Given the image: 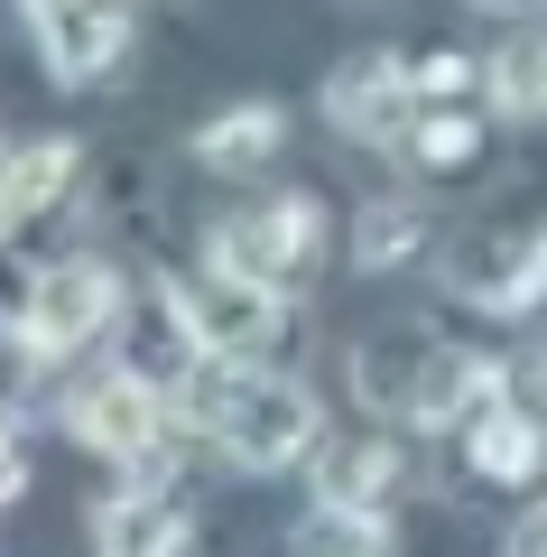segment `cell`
Returning <instances> with one entry per match:
<instances>
[{"label":"cell","instance_id":"obj_23","mask_svg":"<svg viewBox=\"0 0 547 557\" xmlns=\"http://www.w3.org/2000/svg\"><path fill=\"white\" fill-rule=\"evenodd\" d=\"M28 335H20V325H0V409H10V399H20V381H28Z\"/></svg>","mask_w":547,"mask_h":557},{"label":"cell","instance_id":"obj_21","mask_svg":"<svg viewBox=\"0 0 547 557\" xmlns=\"http://www.w3.org/2000/svg\"><path fill=\"white\" fill-rule=\"evenodd\" d=\"M464 75H473L464 57H418V94H427V102H455V94H464Z\"/></svg>","mask_w":547,"mask_h":557},{"label":"cell","instance_id":"obj_14","mask_svg":"<svg viewBox=\"0 0 547 557\" xmlns=\"http://www.w3.org/2000/svg\"><path fill=\"white\" fill-rule=\"evenodd\" d=\"M390 483H399V446L390 437H315V502L372 511V502H390Z\"/></svg>","mask_w":547,"mask_h":557},{"label":"cell","instance_id":"obj_13","mask_svg":"<svg viewBox=\"0 0 547 557\" xmlns=\"http://www.w3.org/2000/svg\"><path fill=\"white\" fill-rule=\"evenodd\" d=\"M427 354H436V335H427V325H390V335H362V354H352V391L372 399V409L409 418V399H418V372H427Z\"/></svg>","mask_w":547,"mask_h":557},{"label":"cell","instance_id":"obj_24","mask_svg":"<svg viewBox=\"0 0 547 557\" xmlns=\"http://www.w3.org/2000/svg\"><path fill=\"white\" fill-rule=\"evenodd\" d=\"M20 483H28V465H20V446L0 437V511H10V502H20Z\"/></svg>","mask_w":547,"mask_h":557},{"label":"cell","instance_id":"obj_12","mask_svg":"<svg viewBox=\"0 0 547 557\" xmlns=\"http://www.w3.org/2000/svg\"><path fill=\"white\" fill-rule=\"evenodd\" d=\"M75 186V139L65 131H38V139H20L10 159H0V233H20V223H38L47 205Z\"/></svg>","mask_w":547,"mask_h":557},{"label":"cell","instance_id":"obj_19","mask_svg":"<svg viewBox=\"0 0 547 557\" xmlns=\"http://www.w3.org/2000/svg\"><path fill=\"white\" fill-rule=\"evenodd\" d=\"M418 242H427V205H362V242H352V260L362 270H390V260H409Z\"/></svg>","mask_w":547,"mask_h":557},{"label":"cell","instance_id":"obj_9","mask_svg":"<svg viewBox=\"0 0 547 557\" xmlns=\"http://www.w3.org/2000/svg\"><path fill=\"white\" fill-rule=\"evenodd\" d=\"M176 548H186V502L176 493L130 483L94 511V557H176Z\"/></svg>","mask_w":547,"mask_h":557},{"label":"cell","instance_id":"obj_22","mask_svg":"<svg viewBox=\"0 0 547 557\" xmlns=\"http://www.w3.org/2000/svg\"><path fill=\"white\" fill-rule=\"evenodd\" d=\"M501 557H547V493L529 502L520 520H510V539H501Z\"/></svg>","mask_w":547,"mask_h":557},{"label":"cell","instance_id":"obj_6","mask_svg":"<svg viewBox=\"0 0 547 557\" xmlns=\"http://www.w3.org/2000/svg\"><path fill=\"white\" fill-rule=\"evenodd\" d=\"M418 112H427V94H418V65H399V57H352V65H334V84H325V121L344 139H362V149L409 139Z\"/></svg>","mask_w":547,"mask_h":557},{"label":"cell","instance_id":"obj_20","mask_svg":"<svg viewBox=\"0 0 547 557\" xmlns=\"http://www.w3.org/2000/svg\"><path fill=\"white\" fill-rule=\"evenodd\" d=\"M501 391L547 428V344H538V354H520V362H501Z\"/></svg>","mask_w":547,"mask_h":557},{"label":"cell","instance_id":"obj_8","mask_svg":"<svg viewBox=\"0 0 547 557\" xmlns=\"http://www.w3.org/2000/svg\"><path fill=\"white\" fill-rule=\"evenodd\" d=\"M315 251V196H270V205H241L233 223L214 233V260L223 270H241V278H288L297 260Z\"/></svg>","mask_w":547,"mask_h":557},{"label":"cell","instance_id":"obj_18","mask_svg":"<svg viewBox=\"0 0 547 557\" xmlns=\"http://www.w3.org/2000/svg\"><path fill=\"white\" fill-rule=\"evenodd\" d=\"M409 159L427 168V177H455V168L483 159V121H473V112H446V102H427V112L409 121Z\"/></svg>","mask_w":547,"mask_h":557},{"label":"cell","instance_id":"obj_5","mask_svg":"<svg viewBox=\"0 0 547 557\" xmlns=\"http://www.w3.org/2000/svg\"><path fill=\"white\" fill-rule=\"evenodd\" d=\"M65 428H75L94 456H112V465H149L158 446H167V399H158V381L139 372H94L75 399H65Z\"/></svg>","mask_w":547,"mask_h":557},{"label":"cell","instance_id":"obj_16","mask_svg":"<svg viewBox=\"0 0 547 557\" xmlns=\"http://www.w3.org/2000/svg\"><path fill=\"white\" fill-rule=\"evenodd\" d=\"M278 131H288V112L278 102H241V112H214L196 131V159L204 168H260L278 149Z\"/></svg>","mask_w":547,"mask_h":557},{"label":"cell","instance_id":"obj_7","mask_svg":"<svg viewBox=\"0 0 547 557\" xmlns=\"http://www.w3.org/2000/svg\"><path fill=\"white\" fill-rule=\"evenodd\" d=\"M20 10H28V28H38L57 84L112 75V57L130 47V0H20Z\"/></svg>","mask_w":547,"mask_h":557},{"label":"cell","instance_id":"obj_2","mask_svg":"<svg viewBox=\"0 0 547 557\" xmlns=\"http://www.w3.org/2000/svg\"><path fill=\"white\" fill-rule=\"evenodd\" d=\"M176 288V317L196 335L204 362H270V344L288 335V307H278L270 278H241V270H196V278H167Z\"/></svg>","mask_w":547,"mask_h":557},{"label":"cell","instance_id":"obj_1","mask_svg":"<svg viewBox=\"0 0 547 557\" xmlns=\"http://www.w3.org/2000/svg\"><path fill=\"white\" fill-rule=\"evenodd\" d=\"M196 418L241 474H288V465L315 456V437H325L315 399L297 391L288 372H270V362H214V372L196 381Z\"/></svg>","mask_w":547,"mask_h":557},{"label":"cell","instance_id":"obj_25","mask_svg":"<svg viewBox=\"0 0 547 557\" xmlns=\"http://www.w3.org/2000/svg\"><path fill=\"white\" fill-rule=\"evenodd\" d=\"M483 10H520V0H483Z\"/></svg>","mask_w":547,"mask_h":557},{"label":"cell","instance_id":"obj_11","mask_svg":"<svg viewBox=\"0 0 547 557\" xmlns=\"http://www.w3.org/2000/svg\"><path fill=\"white\" fill-rule=\"evenodd\" d=\"M538 456H547V428H538L510 391L483 399V409L464 418V465H473L483 483H529V474H538Z\"/></svg>","mask_w":547,"mask_h":557},{"label":"cell","instance_id":"obj_17","mask_svg":"<svg viewBox=\"0 0 547 557\" xmlns=\"http://www.w3.org/2000/svg\"><path fill=\"white\" fill-rule=\"evenodd\" d=\"M288 557H390V530L372 511H352V502H315L288 530Z\"/></svg>","mask_w":547,"mask_h":557},{"label":"cell","instance_id":"obj_10","mask_svg":"<svg viewBox=\"0 0 547 557\" xmlns=\"http://www.w3.org/2000/svg\"><path fill=\"white\" fill-rule=\"evenodd\" d=\"M483 399H501V362H483V354L436 335L427 372H418V399H409V428H464Z\"/></svg>","mask_w":547,"mask_h":557},{"label":"cell","instance_id":"obj_3","mask_svg":"<svg viewBox=\"0 0 547 557\" xmlns=\"http://www.w3.org/2000/svg\"><path fill=\"white\" fill-rule=\"evenodd\" d=\"M446 278H455V298L483 307V317H520V307L547 298V233H529V223H473L446 251Z\"/></svg>","mask_w":547,"mask_h":557},{"label":"cell","instance_id":"obj_15","mask_svg":"<svg viewBox=\"0 0 547 557\" xmlns=\"http://www.w3.org/2000/svg\"><path fill=\"white\" fill-rule=\"evenodd\" d=\"M483 84H492V102H501L510 121H538L547 112V20L510 28V38L483 57Z\"/></svg>","mask_w":547,"mask_h":557},{"label":"cell","instance_id":"obj_4","mask_svg":"<svg viewBox=\"0 0 547 557\" xmlns=\"http://www.w3.org/2000/svg\"><path fill=\"white\" fill-rule=\"evenodd\" d=\"M112 317H121V278L102 270V260H57V270L20 298V335H28V354H38V362L84 354Z\"/></svg>","mask_w":547,"mask_h":557}]
</instances>
